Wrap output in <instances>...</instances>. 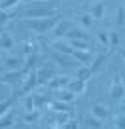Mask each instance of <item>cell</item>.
I'll return each mask as SVG.
<instances>
[{
  "mask_svg": "<svg viewBox=\"0 0 125 129\" xmlns=\"http://www.w3.org/2000/svg\"><path fill=\"white\" fill-rule=\"evenodd\" d=\"M25 17L28 19H46V17L55 15V6L51 4V0H38L36 4H32L30 8H27L23 12Z\"/></svg>",
  "mask_w": 125,
  "mask_h": 129,
  "instance_id": "cell-1",
  "label": "cell"
},
{
  "mask_svg": "<svg viewBox=\"0 0 125 129\" xmlns=\"http://www.w3.org/2000/svg\"><path fill=\"white\" fill-rule=\"evenodd\" d=\"M55 23H57V19H53V17H46V19H28V21H25V25H27L30 30H34L36 34H46L49 28L55 27Z\"/></svg>",
  "mask_w": 125,
  "mask_h": 129,
  "instance_id": "cell-2",
  "label": "cell"
},
{
  "mask_svg": "<svg viewBox=\"0 0 125 129\" xmlns=\"http://www.w3.org/2000/svg\"><path fill=\"white\" fill-rule=\"evenodd\" d=\"M25 76H27V70H25V69H19V70H12V72L4 74V76L0 78V82L10 84V85H17L19 82L25 80Z\"/></svg>",
  "mask_w": 125,
  "mask_h": 129,
  "instance_id": "cell-3",
  "label": "cell"
},
{
  "mask_svg": "<svg viewBox=\"0 0 125 129\" xmlns=\"http://www.w3.org/2000/svg\"><path fill=\"white\" fill-rule=\"evenodd\" d=\"M36 85H38V80H36V70H30V72L27 74V78L23 80V87H21V91L17 93V95H25V93L32 91Z\"/></svg>",
  "mask_w": 125,
  "mask_h": 129,
  "instance_id": "cell-4",
  "label": "cell"
},
{
  "mask_svg": "<svg viewBox=\"0 0 125 129\" xmlns=\"http://www.w3.org/2000/svg\"><path fill=\"white\" fill-rule=\"evenodd\" d=\"M53 76H55V67H42L40 70H36L38 84H48Z\"/></svg>",
  "mask_w": 125,
  "mask_h": 129,
  "instance_id": "cell-5",
  "label": "cell"
},
{
  "mask_svg": "<svg viewBox=\"0 0 125 129\" xmlns=\"http://www.w3.org/2000/svg\"><path fill=\"white\" fill-rule=\"evenodd\" d=\"M110 97L112 99H121L123 97V82H121V78H114L112 85H110Z\"/></svg>",
  "mask_w": 125,
  "mask_h": 129,
  "instance_id": "cell-6",
  "label": "cell"
},
{
  "mask_svg": "<svg viewBox=\"0 0 125 129\" xmlns=\"http://www.w3.org/2000/svg\"><path fill=\"white\" fill-rule=\"evenodd\" d=\"M70 57H72L76 63H81V64H91V51H78V49H74L72 53H70Z\"/></svg>",
  "mask_w": 125,
  "mask_h": 129,
  "instance_id": "cell-7",
  "label": "cell"
},
{
  "mask_svg": "<svg viewBox=\"0 0 125 129\" xmlns=\"http://www.w3.org/2000/svg\"><path fill=\"white\" fill-rule=\"evenodd\" d=\"M70 27H72V23H70V21H66V19L59 21V23L55 25V28H53V34H55V38H61V36H65L66 32L70 30Z\"/></svg>",
  "mask_w": 125,
  "mask_h": 129,
  "instance_id": "cell-8",
  "label": "cell"
},
{
  "mask_svg": "<svg viewBox=\"0 0 125 129\" xmlns=\"http://www.w3.org/2000/svg\"><path fill=\"white\" fill-rule=\"evenodd\" d=\"M53 59H55L61 67H65V69H70V67L76 64V61H74L70 55H65V53H53Z\"/></svg>",
  "mask_w": 125,
  "mask_h": 129,
  "instance_id": "cell-9",
  "label": "cell"
},
{
  "mask_svg": "<svg viewBox=\"0 0 125 129\" xmlns=\"http://www.w3.org/2000/svg\"><path fill=\"white\" fill-rule=\"evenodd\" d=\"M85 84H87V80H74V82H68V84H66V89L72 91L74 95H76V93H84Z\"/></svg>",
  "mask_w": 125,
  "mask_h": 129,
  "instance_id": "cell-10",
  "label": "cell"
},
{
  "mask_svg": "<svg viewBox=\"0 0 125 129\" xmlns=\"http://www.w3.org/2000/svg\"><path fill=\"white\" fill-rule=\"evenodd\" d=\"M66 84H68V78H66V76H59V78L53 76L51 80L48 82V87L49 89H61V87H65Z\"/></svg>",
  "mask_w": 125,
  "mask_h": 129,
  "instance_id": "cell-11",
  "label": "cell"
},
{
  "mask_svg": "<svg viewBox=\"0 0 125 129\" xmlns=\"http://www.w3.org/2000/svg\"><path fill=\"white\" fill-rule=\"evenodd\" d=\"M65 36H68V40H87V34L84 30H80V28H74V27H70V30L66 32Z\"/></svg>",
  "mask_w": 125,
  "mask_h": 129,
  "instance_id": "cell-12",
  "label": "cell"
},
{
  "mask_svg": "<svg viewBox=\"0 0 125 129\" xmlns=\"http://www.w3.org/2000/svg\"><path fill=\"white\" fill-rule=\"evenodd\" d=\"M13 48V40L10 32H2L0 34V49H12Z\"/></svg>",
  "mask_w": 125,
  "mask_h": 129,
  "instance_id": "cell-13",
  "label": "cell"
},
{
  "mask_svg": "<svg viewBox=\"0 0 125 129\" xmlns=\"http://www.w3.org/2000/svg\"><path fill=\"white\" fill-rule=\"evenodd\" d=\"M70 48L78 49V51H91V46L87 44V40H70Z\"/></svg>",
  "mask_w": 125,
  "mask_h": 129,
  "instance_id": "cell-14",
  "label": "cell"
},
{
  "mask_svg": "<svg viewBox=\"0 0 125 129\" xmlns=\"http://www.w3.org/2000/svg\"><path fill=\"white\" fill-rule=\"evenodd\" d=\"M4 67L8 70H19L21 69V59L19 57H8V59H4Z\"/></svg>",
  "mask_w": 125,
  "mask_h": 129,
  "instance_id": "cell-15",
  "label": "cell"
},
{
  "mask_svg": "<svg viewBox=\"0 0 125 129\" xmlns=\"http://www.w3.org/2000/svg\"><path fill=\"white\" fill-rule=\"evenodd\" d=\"M93 116L97 120H104V118H108V108L102 105H95L93 106Z\"/></svg>",
  "mask_w": 125,
  "mask_h": 129,
  "instance_id": "cell-16",
  "label": "cell"
},
{
  "mask_svg": "<svg viewBox=\"0 0 125 129\" xmlns=\"http://www.w3.org/2000/svg\"><path fill=\"white\" fill-rule=\"evenodd\" d=\"M13 120H15V116H13L12 112H6L0 116V129H8L10 125L13 123Z\"/></svg>",
  "mask_w": 125,
  "mask_h": 129,
  "instance_id": "cell-17",
  "label": "cell"
},
{
  "mask_svg": "<svg viewBox=\"0 0 125 129\" xmlns=\"http://www.w3.org/2000/svg\"><path fill=\"white\" fill-rule=\"evenodd\" d=\"M57 101H63V103H72L74 101V93L68 91V89H63V91H57Z\"/></svg>",
  "mask_w": 125,
  "mask_h": 129,
  "instance_id": "cell-18",
  "label": "cell"
},
{
  "mask_svg": "<svg viewBox=\"0 0 125 129\" xmlns=\"http://www.w3.org/2000/svg\"><path fill=\"white\" fill-rule=\"evenodd\" d=\"M32 101H34V110H42L49 105V101L42 95H32Z\"/></svg>",
  "mask_w": 125,
  "mask_h": 129,
  "instance_id": "cell-19",
  "label": "cell"
},
{
  "mask_svg": "<svg viewBox=\"0 0 125 129\" xmlns=\"http://www.w3.org/2000/svg\"><path fill=\"white\" fill-rule=\"evenodd\" d=\"M13 103H15V97H8V99H2V101H0V116L8 112V110L12 108Z\"/></svg>",
  "mask_w": 125,
  "mask_h": 129,
  "instance_id": "cell-20",
  "label": "cell"
},
{
  "mask_svg": "<svg viewBox=\"0 0 125 129\" xmlns=\"http://www.w3.org/2000/svg\"><path fill=\"white\" fill-rule=\"evenodd\" d=\"M89 15H91L93 19H102V15H104V4H102V2L95 4L93 6V12L89 13Z\"/></svg>",
  "mask_w": 125,
  "mask_h": 129,
  "instance_id": "cell-21",
  "label": "cell"
},
{
  "mask_svg": "<svg viewBox=\"0 0 125 129\" xmlns=\"http://www.w3.org/2000/svg\"><path fill=\"white\" fill-rule=\"evenodd\" d=\"M104 61H106V53H102V55H99L97 59L93 61V63H91V67H89V70H91V74H93V72H97V70H99V69H101V67H102V63H104Z\"/></svg>",
  "mask_w": 125,
  "mask_h": 129,
  "instance_id": "cell-22",
  "label": "cell"
},
{
  "mask_svg": "<svg viewBox=\"0 0 125 129\" xmlns=\"http://www.w3.org/2000/svg\"><path fill=\"white\" fill-rule=\"evenodd\" d=\"M119 42H121V38H119V34H117V30L108 32V46H110V48H117Z\"/></svg>",
  "mask_w": 125,
  "mask_h": 129,
  "instance_id": "cell-23",
  "label": "cell"
},
{
  "mask_svg": "<svg viewBox=\"0 0 125 129\" xmlns=\"http://www.w3.org/2000/svg\"><path fill=\"white\" fill-rule=\"evenodd\" d=\"M85 125H87V129H101V120H97L95 116H87Z\"/></svg>",
  "mask_w": 125,
  "mask_h": 129,
  "instance_id": "cell-24",
  "label": "cell"
},
{
  "mask_svg": "<svg viewBox=\"0 0 125 129\" xmlns=\"http://www.w3.org/2000/svg\"><path fill=\"white\" fill-rule=\"evenodd\" d=\"M53 48L59 49V53H65V55H70V53L74 51L68 44H63V42H55V44H53Z\"/></svg>",
  "mask_w": 125,
  "mask_h": 129,
  "instance_id": "cell-25",
  "label": "cell"
},
{
  "mask_svg": "<svg viewBox=\"0 0 125 129\" xmlns=\"http://www.w3.org/2000/svg\"><path fill=\"white\" fill-rule=\"evenodd\" d=\"M68 120H70V114L68 112H57L55 114V123L57 125H65Z\"/></svg>",
  "mask_w": 125,
  "mask_h": 129,
  "instance_id": "cell-26",
  "label": "cell"
},
{
  "mask_svg": "<svg viewBox=\"0 0 125 129\" xmlns=\"http://www.w3.org/2000/svg\"><path fill=\"white\" fill-rule=\"evenodd\" d=\"M53 110H55V112H68V103H63V101H55L53 103Z\"/></svg>",
  "mask_w": 125,
  "mask_h": 129,
  "instance_id": "cell-27",
  "label": "cell"
},
{
  "mask_svg": "<svg viewBox=\"0 0 125 129\" xmlns=\"http://www.w3.org/2000/svg\"><path fill=\"white\" fill-rule=\"evenodd\" d=\"M93 21H95V19H93V17L89 15V13H84V15L80 17L81 27H85V28H91V27H93Z\"/></svg>",
  "mask_w": 125,
  "mask_h": 129,
  "instance_id": "cell-28",
  "label": "cell"
},
{
  "mask_svg": "<svg viewBox=\"0 0 125 129\" xmlns=\"http://www.w3.org/2000/svg\"><path fill=\"white\" fill-rule=\"evenodd\" d=\"M13 17V12H8V10H0V27L4 23H8V19Z\"/></svg>",
  "mask_w": 125,
  "mask_h": 129,
  "instance_id": "cell-29",
  "label": "cell"
},
{
  "mask_svg": "<svg viewBox=\"0 0 125 129\" xmlns=\"http://www.w3.org/2000/svg\"><path fill=\"white\" fill-rule=\"evenodd\" d=\"M91 78V70H89V67H84V69L78 70V80H89Z\"/></svg>",
  "mask_w": 125,
  "mask_h": 129,
  "instance_id": "cell-30",
  "label": "cell"
},
{
  "mask_svg": "<svg viewBox=\"0 0 125 129\" xmlns=\"http://www.w3.org/2000/svg\"><path fill=\"white\" fill-rule=\"evenodd\" d=\"M38 116H40V110H30V112H27L25 114V121H36L38 120Z\"/></svg>",
  "mask_w": 125,
  "mask_h": 129,
  "instance_id": "cell-31",
  "label": "cell"
},
{
  "mask_svg": "<svg viewBox=\"0 0 125 129\" xmlns=\"http://www.w3.org/2000/svg\"><path fill=\"white\" fill-rule=\"evenodd\" d=\"M123 17H125V10H123V6H119V8H117V13H116L117 27H123Z\"/></svg>",
  "mask_w": 125,
  "mask_h": 129,
  "instance_id": "cell-32",
  "label": "cell"
},
{
  "mask_svg": "<svg viewBox=\"0 0 125 129\" xmlns=\"http://www.w3.org/2000/svg\"><path fill=\"white\" fill-rule=\"evenodd\" d=\"M17 2H19V0H2V2H0V10H10V8H13Z\"/></svg>",
  "mask_w": 125,
  "mask_h": 129,
  "instance_id": "cell-33",
  "label": "cell"
},
{
  "mask_svg": "<svg viewBox=\"0 0 125 129\" xmlns=\"http://www.w3.org/2000/svg\"><path fill=\"white\" fill-rule=\"evenodd\" d=\"M61 127H63V129H78V121L74 120V118H70V120L66 121L65 125H61Z\"/></svg>",
  "mask_w": 125,
  "mask_h": 129,
  "instance_id": "cell-34",
  "label": "cell"
},
{
  "mask_svg": "<svg viewBox=\"0 0 125 129\" xmlns=\"http://www.w3.org/2000/svg\"><path fill=\"white\" fill-rule=\"evenodd\" d=\"M97 38H99V42L101 44H104V46H108V32H104V30H101L97 34Z\"/></svg>",
  "mask_w": 125,
  "mask_h": 129,
  "instance_id": "cell-35",
  "label": "cell"
},
{
  "mask_svg": "<svg viewBox=\"0 0 125 129\" xmlns=\"http://www.w3.org/2000/svg\"><path fill=\"white\" fill-rule=\"evenodd\" d=\"M116 129H125V116H123V112L117 116V120H116Z\"/></svg>",
  "mask_w": 125,
  "mask_h": 129,
  "instance_id": "cell-36",
  "label": "cell"
},
{
  "mask_svg": "<svg viewBox=\"0 0 125 129\" xmlns=\"http://www.w3.org/2000/svg\"><path fill=\"white\" fill-rule=\"evenodd\" d=\"M25 110H27V112L34 110V101H32V95H30V97H27V101H25Z\"/></svg>",
  "mask_w": 125,
  "mask_h": 129,
  "instance_id": "cell-37",
  "label": "cell"
},
{
  "mask_svg": "<svg viewBox=\"0 0 125 129\" xmlns=\"http://www.w3.org/2000/svg\"><path fill=\"white\" fill-rule=\"evenodd\" d=\"M23 48H25V55H32V46L28 44V42L23 46Z\"/></svg>",
  "mask_w": 125,
  "mask_h": 129,
  "instance_id": "cell-38",
  "label": "cell"
}]
</instances>
